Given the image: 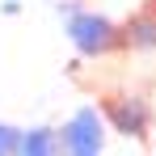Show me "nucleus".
I'll use <instances>...</instances> for the list:
<instances>
[{"mask_svg": "<svg viewBox=\"0 0 156 156\" xmlns=\"http://www.w3.org/2000/svg\"><path fill=\"white\" fill-rule=\"evenodd\" d=\"M63 34L80 59H110L122 51V26L97 9H72L63 17Z\"/></svg>", "mask_w": 156, "mask_h": 156, "instance_id": "nucleus-1", "label": "nucleus"}, {"mask_svg": "<svg viewBox=\"0 0 156 156\" xmlns=\"http://www.w3.org/2000/svg\"><path fill=\"white\" fill-rule=\"evenodd\" d=\"M97 110H101L105 127L122 139H135V144H148L156 131V110L144 93H131V89H105L97 97Z\"/></svg>", "mask_w": 156, "mask_h": 156, "instance_id": "nucleus-2", "label": "nucleus"}, {"mask_svg": "<svg viewBox=\"0 0 156 156\" xmlns=\"http://www.w3.org/2000/svg\"><path fill=\"white\" fill-rule=\"evenodd\" d=\"M105 139H110V127H105V118H101L97 105H80L76 114H68L63 127H59V148L72 152V156L105 152Z\"/></svg>", "mask_w": 156, "mask_h": 156, "instance_id": "nucleus-3", "label": "nucleus"}, {"mask_svg": "<svg viewBox=\"0 0 156 156\" xmlns=\"http://www.w3.org/2000/svg\"><path fill=\"white\" fill-rule=\"evenodd\" d=\"M122 51H152L156 55V9H135L122 21Z\"/></svg>", "mask_w": 156, "mask_h": 156, "instance_id": "nucleus-4", "label": "nucleus"}, {"mask_svg": "<svg viewBox=\"0 0 156 156\" xmlns=\"http://www.w3.org/2000/svg\"><path fill=\"white\" fill-rule=\"evenodd\" d=\"M59 127H47V122H34V127H21V144H17V156H59Z\"/></svg>", "mask_w": 156, "mask_h": 156, "instance_id": "nucleus-5", "label": "nucleus"}, {"mask_svg": "<svg viewBox=\"0 0 156 156\" xmlns=\"http://www.w3.org/2000/svg\"><path fill=\"white\" fill-rule=\"evenodd\" d=\"M17 144H21V127L0 118V156H17Z\"/></svg>", "mask_w": 156, "mask_h": 156, "instance_id": "nucleus-6", "label": "nucleus"}, {"mask_svg": "<svg viewBox=\"0 0 156 156\" xmlns=\"http://www.w3.org/2000/svg\"><path fill=\"white\" fill-rule=\"evenodd\" d=\"M0 13H4V17H17V13H21V0H4Z\"/></svg>", "mask_w": 156, "mask_h": 156, "instance_id": "nucleus-7", "label": "nucleus"}, {"mask_svg": "<svg viewBox=\"0 0 156 156\" xmlns=\"http://www.w3.org/2000/svg\"><path fill=\"white\" fill-rule=\"evenodd\" d=\"M59 156H72V152H59ZM97 156H101V152H97Z\"/></svg>", "mask_w": 156, "mask_h": 156, "instance_id": "nucleus-8", "label": "nucleus"}]
</instances>
